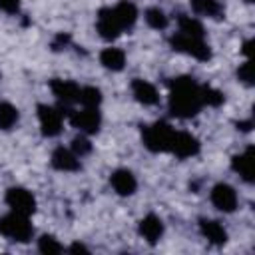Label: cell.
<instances>
[{
  "instance_id": "cell-1",
  "label": "cell",
  "mask_w": 255,
  "mask_h": 255,
  "mask_svg": "<svg viewBox=\"0 0 255 255\" xmlns=\"http://www.w3.org/2000/svg\"><path fill=\"white\" fill-rule=\"evenodd\" d=\"M167 108L173 118L187 120L201 112L203 100H201V86L191 76H179L169 82V98Z\"/></svg>"
},
{
  "instance_id": "cell-2",
  "label": "cell",
  "mask_w": 255,
  "mask_h": 255,
  "mask_svg": "<svg viewBox=\"0 0 255 255\" xmlns=\"http://www.w3.org/2000/svg\"><path fill=\"white\" fill-rule=\"evenodd\" d=\"M137 22V8L129 0H122L116 6H104L96 16V30L104 40H116L126 30H131Z\"/></svg>"
},
{
  "instance_id": "cell-3",
  "label": "cell",
  "mask_w": 255,
  "mask_h": 255,
  "mask_svg": "<svg viewBox=\"0 0 255 255\" xmlns=\"http://www.w3.org/2000/svg\"><path fill=\"white\" fill-rule=\"evenodd\" d=\"M173 133H175V129L167 122H153L143 128L141 141H143L145 149H149L151 153H169Z\"/></svg>"
},
{
  "instance_id": "cell-4",
  "label": "cell",
  "mask_w": 255,
  "mask_h": 255,
  "mask_svg": "<svg viewBox=\"0 0 255 255\" xmlns=\"http://www.w3.org/2000/svg\"><path fill=\"white\" fill-rule=\"evenodd\" d=\"M0 235L14 241V243H28L34 235V227L30 223L28 215H20V213H6L0 217Z\"/></svg>"
},
{
  "instance_id": "cell-5",
  "label": "cell",
  "mask_w": 255,
  "mask_h": 255,
  "mask_svg": "<svg viewBox=\"0 0 255 255\" xmlns=\"http://www.w3.org/2000/svg\"><path fill=\"white\" fill-rule=\"evenodd\" d=\"M169 46L175 52H181L185 56H191L199 62H207L211 60V48L203 38H195V36H187L181 32H175L173 36H169Z\"/></svg>"
},
{
  "instance_id": "cell-6",
  "label": "cell",
  "mask_w": 255,
  "mask_h": 255,
  "mask_svg": "<svg viewBox=\"0 0 255 255\" xmlns=\"http://www.w3.org/2000/svg\"><path fill=\"white\" fill-rule=\"evenodd\" d=\"M66 118H68L72 128H76L80 133H86V135L98 133L102 128V114L98 108H84L82 106V110H68Z\"/></svg>"
},
{
  "instance_id": "cell-7",
  "label": "cell",
  "mask_w": 255,
  "mask_h": 255,
  "mask_svg": "<svg viewBox=\"0 0 255 255\" xmlns=\"http://www.w3.org/2000/svg\"><path fill=\"white\" fill-rule=\"evenodd\" d=\"M4 201L6 205L10 207V211L14 213H20V215H34L36 211V197L30 189L26 187H20V185H14V187H8L6 189V195H4Z\"/></svg>"
},
{
  "instance_id": "cell-8",
  "label": "cell",
  "mask_w": 255,
  "mask_h": 255,
  "mask_svg": "<svg viewBox=\"0 0 255 255\" xmlns=\"http://www.w3.org/2000/svg\"><path fill=\"white\" fill-rule=\"evenodd\" d=\"M38 124H40V131L44 137H56L62 128H64V118L66 112L48 106V104H38Z\"/></svg>"
},
{
  "instance_id": "cell-9",
  "label": "cell",
  "mask_w": 255,
  "mask_h": 255,
  "mask_svg": "<svg viewBox=\"0 0 255 255\" xmlns=\"http://www.w3.org/2000/svg\"><path fill=\"white\" fill-rule=\"evenodd\" d=\"M209 199L213 203V207L221 213H233L237 209V191L229 185V183H215L211 187V193H209Z\"/></svg>"
},
{
  "instance_id": "cell-10",
  "label": "cell",
  "mask_w": 255,
  "mask_h": 255,
  "mask_svg": "<svg viewBox=\"0 0 255 255\" xmlns=\"http://www.w3.org/2000/svg\"><path fill=\"white\" fill-rule=\"evenodd\" d=\"M199 149H201V143H199V139L195 135H191L189 131H177L175 129L173 139H171L169 153H173L179 159H187V157L197 155Z\"/></svg>"
},
{
  "instance_id": "cell-11",
  "label": "cell",
  "mask_w": 255,
  "mask_h": 255,
  "mask_svg": "<svg viewBox=\"0 0 255 255\" xmlns=\"http://www.w3.org/2000/svg\"><path fill=\"white\" fill-rule=\"evenodd\" d=\"M80 84L72 82V80H62V78H54L50 80V92L54 94V98L64 104V106H74L78 104V96H80Z\"/></svg>"
},
{
  "instance_id": "cell-12",
  "label": "cell",
  "mask_w": 255,
  "mask_h": 255,
  "mask_svg": "<svg viewBox=\"0 0 255 255\" xmlns=\"http://www.w3.org/2000/svg\"><path fill=\"white\" fill-rule=\"evenodd\" d=\"M129 90H131V96L137 104L141 106H157L159 104V92L157 88L147 82V80H141V78H133L131 84H129Z\"/></svg>"
},
{
  "instance_id": "cell-13",
  "label": "cell",
  "mask_w": 255,
  "mask_h": 255,
  "mask_svg": "<svg viewBox=\"0 0 255 255\" xmlns=\"http://www.w3.org/2000/svg\"><path fill=\"white\" fill-rule=\"evenodd\" d=\"M163 231H165L163 221H161V217L155 215V213H147V215L141 217L139 223H137V233H139L149 245L159 243V239L163 237Z\"/></svg>"
},
{
  "instance_id": "cell-14",
  "label": "cell",
  "mask_w": 255,
  "mask_h": 255,
  "mask_svg": "<svg viewBox=\"0 0 255 255\" xmlns=\"http://www.w3.org/2000/svg\"><path fill=\"white\" fill-rule=\"evenodd\" d=\"M50 165L58 171H64V173H72V171H78L82 167L80 163V157L70 149V147H56L50 155Z\"/></svg>"
},
{
  "instance_id": "cell-15",
  "label": "cell",
  "mask_w": 255,
  "mask_h": 255,
  "mask_svg": "<svg viewBox=\"0 0 255 255\" xmlns=\"http://www.w3.org/2000/svg\"><path fill=\"white\" fill-rule=\"evenodd\" d=\"M110 185H112V189H114L118 195L129 197V195H133L135 189H137V179H135V175H133L129 169L120 167V169L112 171V175H110Z\"/></svg>"
},
{
  "instance_id": "cell-16",
  "label": "cell",
  "mask_w": 255,
  "mask_h": 255,
  "mask_svg": "<svg viewBox=\"0 0 255 255\" xmlns=\"http://www.w3.org/2000/svg\"><path fill=\"white\" fill-rule=\"evenodd\" d=\"M231 169L247 183L255 179V163H253V147H247L245 151L231 157Z\"/></svg>"
},
{
  "instance_id": "cell-17",
  "label": "cell",
  "mask_w": 255,
  "mask_h": 255,
  "mask_svg": "<svg viewBox=\"0 0 255 255\" xmlns=\"http://www.w3.org/2000/svg\"><path fill=\"white\" fill-rule=\"evenodd\" d=\"M199 233L211 243V245H225L227 243V231L225 227L217 221V219H207V217H201L199 219Z\"/></svg>"
},
{
  "instance_id": "cell-18",
  "label": "cell",
  "mask_w": 255,
  "mask_h": 255,
  "mask_svg": "<svg viewBox=\"0 0 255 255\" xmlns=\"http://www.w3.org/2000/svg\"><path fill=\"white\" fill-rule=\"evenodd\" d=\"M191 12L211 20H221L225 16V6L219 0H189Z\"/></svg>"
},
{
  "instance_id": "cell-19",
  "label": "cell",
  "mask_w": 255,
  "mask_h": 255,
  "mask_svg": "<svg viewBox=\"0 0 255 255\" xmlns=\"http://www.w3.org/2000/svg\"><path fill=\"white\" fill-rule=\"evenodd\" d=\"M100 64L110 72H122L126 68V52L122 48H104L100 52Z\"/></svg>"
},
{
  "instance_id": "cell-20",
  "label": "cell",
  "mask_w": 255,
  "mask_h": 255,
  "mask_svg": "<svg viewBox=\"0 0 255 255\" xmlns=\"http://www.w3.org/2000/svg\"><path fill=\"white\" fill-rule=\"evenodd\" d=\"M177 28H179L181 34H187V36H195V38H203L205 36L203 24L197 18L187 16V14H177Z\"/></svg>"
},
{
  "instance_id": "cell-21",
  "label": "cell",
  "mask_w": 255,
  "mask_h": 255,
  "mask_svg": "<svg viewBox=\"0 0 255 255\" xmlns=\"http://www.w3.org/2000/svg\"><path fill=\"white\" fill-rule=\"evenodd\" d=\"M20 120V112L16 106H12L10 102H0V129L2 131H10L16 128Z\"/></svg>"
},
{
  "instance_id": "cell-22",
  "label": "cell",
  "mask_w": 255,
  "mask_h": 255,
  "mask_svg": "<svg viewBox=\"0 0 255 255\" xmlns=\"http://www.w3.org/2000/svg\"><path fill=\"white\" fill-rule=\"evenodd\" d=\"M143 20H145V24H147L149 28H153V30H165L167 24H169L167 14H165L159 6H151V8H147V10L143 12Z\"/></svg>"
},
{
  "instance_id": "cell-23",
  "label": "cell",
  "mask_w": 255,
  "mask_h": 255,
  "mask_svg": "<svg viewBox=\"0 0 255 255\" xmlns=\"http://www.w3.org/2000/svg\"><path fill=\"white\" fill-rule=\"evenodd\" d=\"M102 90L96 86H82L80 88V96H78V104L84 108H100L102 104Z\"/></svg>"
},
{
  "instance_id": "cell-24",
  "label": "cell",
  "mask_w": 255,
  "mask_h": 255,
  "mask_svg": "<svg viewBox=\"0 0 255 255\" xmlns=\"http://www.w3.org/2000/svg\"><path fill=\"white\" fill-rule=\"evenodd\" d=\"M38 251L44 253V255H56V253H62L64 251V245L50 233H44L40 235L38 239Z\"/></svg>"
},
{
  "instance_id": "cell-25",
  "label": "cell",
  "mask_w": 255,
  "mask_h": 255,
  "mask_svg": "<svg viewBox=\"0 0 255 255\" xmlns=\"http://www.w3.org/2000/svg\"><path fill=\"white\" fill-rule=\"evenodd\" d=\"M201 100H203V106H211V108H217L225 102V96L223 92H219L217 88H211V86H201Z\"/></svg>"
},
{
  "instance_id": "cell-26",
  "label": "cell",
  "mask_w": 255,
  "mask_h": 255,
  "mask_svg": "<svg viewBox=\"0 0 255 255\" xmlns=\"http://www.w3.org/2000/svg\"><path fill=\"white\" fill-rule=\"evenodd\" d=\"M70 149H72L78 157H84V155H88V153L92 151V143H90V139H88L86 133H80V135H76V137L72 139Z\"/></svg>"
},
{
  "instance_id": "cell-27",
  "label": "cell",
  "mask_w": 255,
  "mask_h": 255,
  "mask_svg": "<svg viewBox=\"0 0 255 255\" xmlns=\"http://www.w3.org/2000/svg\"><path fill=\"white\" fill-rule=\"evenodd\" d=\"M237 80L243 82L245 86H253V62L251 58H247L239 68H237Z\"/></svg>"
},
{
  "instance_id": "cell-28",
  "label": "cell",
  "mask_w": 255,
  "mask_h": 255,
  "mask_svg": "<svg viewBox=\"0 0 255 255\" xmlns=\"http://www.w3.org/2000/svg\"><path fill=\"white\" fill-rule=\"evenodd\" d=\"M0 10L14 16L20 12V0H0Z\"/></svg>"
},
{
  "instance_id": "cell-29",
  "label": "cell",
  "mask_w": 255,
  "mask_h": 255,
  "mask_svg": "<svg viewBox=\"0 0 255 255\" xmlns=\"http://www.w3.org/2000/svg\"><path fill=\"white\" fill-rule=\"evenodd\" d=\"M68 42H70V36H68V34H58V36L54 38V42H52V50L58 52V50H62Z\"/></svg>"
},
{
  "instance_id": "cell-30",
  "label": "cell",
  "mask_w": 255,
  "mask_h": 255,
  "mask_svg": "<svg viewBox=\"0 0 255 255\" xmlns=\"http://www.w3.org/2000/svg\"><path fill=\"white\" fill-rule=\"evenodd\" d=\"M68 251H70V253H90V249H88L84 243H78V241L72 243V245L68 247Z\"/></svg>"
},
{
  "instance_id": "cell-31",
  "label": "cell",
  "mask_w": 255,
  "mask_h": 255,
  "mask_svg": "<svg viewBox=\"0 0 255 255\" xmlns=\"http://www.w3.org/2000/svg\"><path fill=\"white\" fill-rule=\"evenodd\" d=\"M251 46H253V40H247V42L243 44V48H241V52H243V54H245L247 58L251 56Z\"/></svg>"
},
{
  "instance_id": "cell-32",
  "label": "cell",
  "mask_w": 255,
  "mask_h": 255,
  "mask_svg": "<svg viewBox=\"0 0 255 255\" xmlns=\"http://www.w3.org/2000/svg\"><path fill=\"white\" fill-rule=\"evenodd\" d=\"M237 128H239L241 131H249V129H251V122H241V124H237Z\"/></svg>"
},
{
  "instance_id": "cell-33",
  "label": "cell",
  "mask_w": 255,
  "mask_h": 255,
  "mask_svg": "<svg viewBox=\"0 0 255 255\" xmlns=\"http://www.w3.org/2000/svg\"><path fill=\"white\" fill-rule=\"evenodd\" d=\"M243 2H245V4H253L255 0H243Z\"/></svg>"
},
{
  "instance_id": "cell-34",
  "label": "cell",
  "mask_w": 255,
  "mask_h": 255,
  "mask_svg": "<svg viewBox=\"0 0 255 255\" xmlns=\"http://www.w3.org/2000/svg\"><path fill=\"white\" fill-rule=\"evenodd\" d=\"M0 78H2V74H0Z\"/></svg>"
},
{
  "instance_id": "cell-35",
  "label": "cell",
  "mask_w": 255,
  "mask_h": 255,
  "mask_svg": "<svg viewBox=\"0 0 255 255\" xmlns=\"http://www.w3.org/2000/svg\"><path fill=\"white\" fill-rule=\"evenodd\" d=\"M129 2H131V0H129Z\"/></svg>"
}]
</instances>
